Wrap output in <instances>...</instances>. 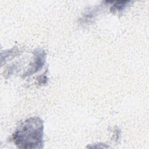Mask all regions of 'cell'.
Instances as JSON below:
<instances>
[{"label": "cell", "instance_id": "6da1fadb", "mask_svg": "<svg viewBox=\"0 0 149 149\" xmlns=\"http://www.w3.org/2000/svg\"><path fill=\"white\" fill-rule=\"evenodd\" d=\"M43 125L38 118H32L26 120L13 134L12 140L20 148H41Z\"/></svg>", "mask_w": 149, "mask_h": 149}]
</instances>
